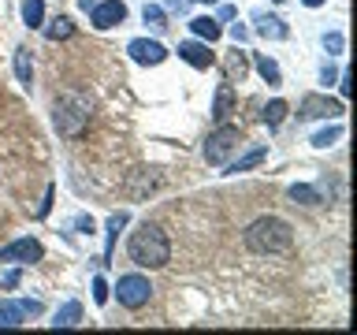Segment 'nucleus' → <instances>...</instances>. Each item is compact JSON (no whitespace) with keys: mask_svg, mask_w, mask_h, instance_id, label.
Instances as JSON below:
<instances>
[{"mask_svg":"<svg viewBox=\"0 0 357 335\" xmlns=\"http://www.w3.org/2000/svg\"><path fill=\"white\" fill-rule=\"evenodd\" d=\"M127 253L138 268H164L172 261V242H167V234L156 223L145 220V223H138V231H130Z\"/></svg>","mask_w":357,"mask_h":335,"instance_id":"f257e3e1","label":"nucleus"},{"mask_svg":"<svg viewBox=\"0 0 357 335\" xmlns=\"http://www.w3.org/2000/svg\"><path fill=\"white\" fill-rule=\"evenodd\" d=\"M242 239L253 253L272 257V253H287L290 246H294V228L279 216H257L250 228L242 231Z\"/></svg>","mask_w":357,"mask_h":335,"instance_id":"f03ea898","label":"nucleus"},{"mask_svg":"<svg viewBox=\"0 0 357 335\" xmlns=\"http://www.w3.org/2000/svg\"><path fill=\"white\" fill-rule=\"evenodd\" d=\"M52 123L63 138H78L89 127V100L82 94H63L52 108Z\"/></svg>","mask_w":357,"mask_h":335,"instance_id":"7ed1b4c3","label":"nucleus"},{"mask_svg":"<svg viewBox=\"0 0 357 335\" xmlns=\"http://www.w3.org/2000/svg\"><path fill=\"white\" fill-rule=\"evenodd\" d=\"M238 145H242V131L231 127V123H220L205 142V161L208 164H227V156L238 149Z\"/></svg>","mask_w":357,"mask_h":335,"instance_id":"20e7f679","label":"nucleus"},{"mask_svg":"<svg viewBox=\"0 0 357 335\" xmlns=\"http://www.w3.org/2000/svg\"><path fill=\"white\" fill-rule=\"evenodd\" d=\"M116 298H119V306H127V309H142L145 302L153 298V283H149V276H142V272L119 276V283H116Z\"/></svg>","mask_w":357,"mask_h":335,"instance_id":"39448f33","label":"nucleus"},{"mask_svg":"<svg viewBox=\"0 0 357 335\" xmlns=\"http://www.w3.org/2000/svg\"><path fill=\"white\" fill-rule=\"evenodd\" d=\"M342 116V100H331V97H320V94H309L301 97L298 105V119L309 123V119H339Z\"/></svg>","mask_w":357,"mask_h":335,"instance_id":"423d86ee","label":"nucleus"},{"mask_svg":"<svg viewBox=\"0 0 357 335\" xmlns=\"http://www.w3.org/2000/svg\"><path fill=\"white\" fill-rule=\"evenodd\" d=\"M41 257H45V246L26 234V239H15L0 250V265H33V261H41Z\"/></svg>","mask_w":357,"mask_h":335,"instance_id":"0eeeda50","label":"nucleus"},{"mask_svg":"<svg viewBox=\"0 0 357 335\" xmlns=\"http://www.w3.org/2000/svg\"><path fill=\"white\" fill-rule=\"evenodd\" d=\"M38 313H41V302L38 298L4 302V306H0V328H19V324H26L30 317H38Z\"/></svg>","mask_w":357,"mask_h":335,"instance_id":"6e6552de","label":"nucleus"},{"mask_svg":"<svg viewBox=\"0 0 357 335\" xmlns=\"http://www.w3.org/2000/svg\"><path fill=\"white\" fill-rule=\"evenodd\" d=\"M123 19H127V4H123V0H97V4L89 8V22H93L97 30H112V27H119Z\"/></svg>","mask_w":357,"mask_h":335,"instance_id":"1a4fd4ad","label":"nucleus"},{"mask_svg":"<svg viewBox=\"0 0 357 335\" xmlns=\"http://www.w3.org/2000/svg\"><path fill=\"white\" fill-rule=\"evenodd\" d=\"M127 52H130V60L142 64V67H156V64L167 60V49H164L160 41H149V38H134L127 45Z\"/></svg>","mask_w":357,"mask_h":335,"instance_id":"9d476101","label":"nucleus"},{"mask_svg":"<svg viewBox=\"0 0 357 335\" xmlns=\"http://www.w3.org/2000/svg\"><path fill=\"white\" fill-rule=\"evenodd\" d=\"M178 60H186L190 67H197V71H208V67L216 64V52H208V41L194 38V41L178 45Z\"/></svg>","mask_w":357,"mask_h":335,"instance_id":"9b49d317","label":"nucleus"},{"mask_svg":"<svg viewBox=\"0 0 357 335\" xmlns=\"http://www.w3.org/2000/svg\"><path fill=\"white\" fill-rule=\"evenodd\" d=\"M253 22H257V34H261L264 41H287V34H290L287 22L279 15H264V11H257Z\"/></svg>","mask_w":357,"mask_h":335,"instance_id":"f8f14e48","label":"nucleus"},{"mask_svg":"<svg viewBox=\"0 0 357 335\" xmlns=\"http://www.w3.org/2000/svg\"><path fill=\"white\" fill-rule=\"evenodd\" d=\"M231 112H234V86L223 82V86L216 89V100H212V119H216V123H227Z\"/></svg>","mask_w":357,"mask_h":335,"instance_id":"ddd939ff","label":"nucleus"},{"mask_svg":"<svg viewBox=\"0 0 357 335\" xmlns=\"http://www.w3.org/2000/svg\"><path fill=\"white\" fill-rule=\"evenodd\" d=\"M190 30H194V38H201V41H216L220 34H223V27H220V19H212V15H194L190 19Z\"/></svg>","mask_w":357,"mask_h":335,"instance_id":"4468645a","label":"nucleus"},{"mask_svg":"<svg viewBox=\"0 0 357 335\" xmlns=\"http://www.w3.org/2000/svg\"><path fill=\"white\" fill-rule=\"evenodd\" d=\"M264 156H268V149H264V145H257V149H250L245 156H238V161H231V164H227V172H223V175H238V172H250V168L264 164Z\"/></svg>","mask_w":357,"mask_h":335,"instance_id":"2eb2a0df","label":"nucleus"},{"mask_svg":"<svg viewBox=\"0 0 357 335\" xmlns=\"http://www.w3.org/2000/svg\"><path fill=\"white\" fill-rule=\"evenodd\" d=\"M75 324H82V302H67L63 309H56L52 328H75Z\"/></svg>","mask_w":357,"mask_h":335,"instance_id":"dca6fc26","label":"nucleus"},{"mask_svg":"<svg viewBox=\"0 0 357 335\" xmlns=\"http://www.w3.org/2000/svg\"><path fill=\"white\" fill-rule=\"evenodd\" d=\"M22 22L30 30H41L45 27V0H22Z\"/></svg>","mask_w":357,"mask_h":335,"instance_id":"f3484780","label":"nucleus"},{"mask_svg":"<svg viewBox=\"0 0 357 335\" xmlns=\"http://www.w3.org/2000/svg\"><path fill=\"white\" fill-rule=\"evenodd\" d=\"M75 34V22H71V15H56L49 27H45V38L49 41H67Z\"/></svg>","mask_w":357,"mask_h":335,"instance_id":"a211bd4d","label":"nucleus"},{"mask_svg":"<svg viewBox=\"0 0 357 335\" xmlns=\"http://www.w3.org/2000/svg\"><path fill=\"white\" fill-rule=\"evenodd\" d=\"M127 212H116V216L108 220V239H105V265H108V257H112V250H116V239H119V231L127 228Z\"/></svg>","mask_w":357,"mask_h":335,"instance_id":"6ab92c4d","label":"nucleus"},{"mask_svg":"<svg viewBox=\"0 0 357 335\" xmlns=\"http://www.w3.org/2000/svg\"><path fill=\"white\" fill-rule=\"evenodd\" d=\"M287 198L294 201V205H320V201H324L320 190H317V186H305V183H301V186H290Z\"/></svg>","mask_w":357,"mask_h":335,"instance_id":"aec40b11","label":"nucleus"},{"mask_svg":"<svg viewBox=\"0 0 357 335\" xmlns=\"http://www.w3.org/2000/svg\"><path fill=\"white\" fill-rule=\"evenodd\" d=\"M253 64H257V71H261V78L268 86H283V75H279V64L272 60V56H257Z\"/></svg>","mask_w":357,"mask_h":335,"instance_id":"412c9836","label":"nucleus"},{"mask_svg":"<svg viewBox=\"0 0 357 335\" xmlns=\"http://www.w3.org/2000/svg\"><path fill=\"white\" fill-rule=\"evenodd\" d=\"M15 78L30 89L33 82V64H30V49H15Z\"/></svg>","mask_w":357,"mask_h":335,"instance_id":"4be33fe9","label":"nucleus"},{"mask_svg":"<svg viewBox=\"0 0 357 335\" xmlns=\"http://www.w3.org/2000/svg\"><path fill=\"white\" fill-rule=\"evenodd\" d=\"M245 71H250V64H245V56H242L238 49H234V52L227 56V82H242Z\"/></svg>","mask_w":357,"mask_h":335,"instance_id":"5701e85b","label":"nucleus"},{"mask_svg":"<svg viewBox=\"0 0 357 335\" xmlns=\"http://www.w3.org/2000/svg\"><path fill=\"white\" fill-rule=\"evenodd\" d=\"M335 138H342V123H335L328 131H317L312 134V145H317V149H328V145H335Z\"/></svg>","mask_w":357,"mask_h":335,"instance_id":"b1692460","label":"nucleus"},{"mask_svg":"<svg viewBox=\"0 0 357 335\" xmlns=\"http://www.w3.org/2000/svg\"><path fill=\"white\" fill-rule=\"evenodd\" d=\"M287 100H272V105H268L264 108V123H268V127H279V123H283L287 119Z\"/></svg>","mask_w":357,"mask_h":335,"instance_id":"393cba45","label":"nucleus"},{"mask_svg":"<svg viewBox=\"0 0 357 335\" xmlns=\"http://www.w3.org/2000/svg\"><path fill=\"white\" fill-rule=\"evenodd\" d=\"M142 19L149 22V27H156V30H164V27H167V19H164V8H160V4H145V8H142Z\"/></svg>","mask_w":357,"mask_h":335,"instance_id":"a878e982","label":"nucleus"},{"mask_svg":"<svg viewBox=\"0 0 357 335\" xmlns=\"http://www.w3.org/2000/svg\"><path fill=\"white\" fill-rule=\"evenodd\" d=\"M93 302H97V306H105V302H108V283H105V276L93 279Z\"/></svg>","mask_w":357,"mask_h":335,"instance_id":"bb28decb","label":"nucleus"},{"mask_svg":"<svg viewBox=\"0 0 357 335\" xmlns=\"http://www.w3.org/2000/svg\"><path fill=\"white\" fill-rule=\"evenodd\" d=\"M342 45H346L342 34H324V49L328 52H342Z\"/></svg>","mask_w":357,"mask_h":335,"instance_id":"cd10ccee","label":"nucleus"},{"mask_svg":"<svg viewBox=\"0 0 357 335\" xmlns=\"http://www.w3.org/2000/svg\"><path fill=\"white\" fill-rule=\"evenodd\" d=\"M335 78H339V71H335L331 64H324V71H320V82H324V86H331Z\"/></svg>","mask_w":357,"mask_h":335,"instance_id":"c85d7f7f","label":"nucleus"},{"mask_svg":"<svg viewBox=\"0 0 357 335\" xmlns=\"http://www.w3.org/2000/svg\"><path fill=\"white\" fill-rule=\"evenodd\" d=\"M75 228H78V231H86V228L93 231V220H89V216H78V220H75Z\"/></svg>","mask_w":357,"mask_h":335,"instance_id":"c756f323","label":"nucleus"},{"mask_svg":"<svg viewBox=\"0 0 357 335\" xmlns=\"http://www.w3.org/2000/svg\"><path fill=\"white\" fill-rule=\"evenodd\" d=\"M231 38H234V41H245V27H238V22H234V30H231Z\"/></svg>","mask_w":357,"mask_h":335,"instance_id":"7c9ffc66","label":"nucleus"},{"mask_svg":"<svg viewBox=\"0 0 357 335\" xmlns=\"http://www.w3.org/2000/svg\"><path fill=\"white\" fill-rule=\"evenodd\" d=\"M305 8H320V4H328V0H301Z\"/></svg>","mask_w":357,"mask_h":335,"instance_id":"2f4dec72","label":"nucleus"},{"mask_svg":"<svg viewBox=\"0 0 357 335\" xmlns=\"http://www.w3.org/2000/svg\"><path fill=\"white\" fill-rule=\"evenodd\" d=\"M197 4H220V0H197Z\"/></svg>","mask_w":357,"mask_h":335,"instance_id":"473e14b6","label":"nucleus"}]
</instances>
